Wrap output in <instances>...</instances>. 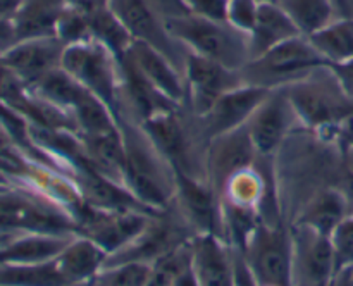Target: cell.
Listing matches in <instances>:
<instances>
[{
    "label": "cell",
    "mask_w": 353,
    "mask_h": 286,
    "mask_svg": "<svg viewBox=\"0 0 353 286\" xmlns=\"http://www.w3.org/2000/svg\"><path fill=\"white\" fill-rule=\"evenodd\" d=\"M124 140V186L155 214H164L174 202L176 172L155 148L140 123L119 119Z\"/></svg>",
    "instance_id": "cell-1"
},
{
    "label": "cell",
    "mask_w": 353,
    "mask_h": 286,
    "mask_svg": "<svg viewBox=\"0 0 353 286\" xmlns=\"http://www.w3.org/2000/svg\"><path fill=\"white\" fill-rule=\"evenodd\" d=\"M165 28L190 52L212 59L233 71H241L250 62L248 34L230 23L203 19L186 10L165 14Z\"/></svg>",
    "instance_id": "cell-2"
},
{
    "label": "cell",
    "mask_w": 353,
    "mask_h": 286,
    "mask_svg": "<svg viewBox=\"0 0 353 286\" xmlns=\"http://www.w3.org/2000/svg\"><path fill=\"white\" fill-rule=\"evenodd\" d=\"M296 119L312 130L340 126L353 116V100L347 96L330 65L285 86Z\"/></svg>",
    "instance_id": "cell-3"
},
{
    "label": "cell",
    "mask_w": 353,
    "mask_h": 286,
    "mask_svg": "<svg viewBox=\"0 0 353 286\" xmlns=\"http://www.w3.org/2000/svg\"><path fill=\"white\" fill-rule=\"evenodd\" d=\"M61 68L83 88L109 105L119 119L123 69L121 59L112 50L93 38L65 45Z\"/></svg>",
    "instance_id": "cell-4"
},
{
    "label": "cell",
    "mask_w": 353,
    "mask_h": 286,
    "mask_svg": "<svg viewBox=\"0 0 353 286\" xmlns=\"http://www.w3.org/2000/svg\"><path fill=\"white\" fill-rule=\"evenodd\" d=\"M326 65L330 64L314 47L310 38L299 34L276 45L261 57L252 59L241 69V78L250 85L274 90L299 81L310 72L326 68Z\"/></svg>",
    "instance_id": "cell-5"
},
{
    "label": "cell",
    "mask_w": 353,
    "mask_h": 286,
    "mask_svg": "<svg viewBox=\"0 0 353 286\" xmlns=\"http://www.w3.org/2000/svg\"><path fill=\"white\" fill-rule=\"evenodd\" d=\"M109 7L134 41L154 47L183 71L188 48L169 33L165 28L168 12L159 9L154 0H110Z\"/></svg>",
    "instance_id": "cell-6"
},
{
    "label": "cell",
    "mask_w": 353,
    "mask_h": 286,
    "mask_svg": "<svg viewBox=\"0 0 353 286\" xmlns=\"http://www.w3.org/2000/svg\"><path fill=\"white\" fill-rule=\"evenodd\" d=\"M243 255L259 286H293V240L285 231L257 226Z\"/></svg>",
    "instance_id": "cell-7"
},
{
    "label": "cell",
    "mask_w": 353,
    "mask_h": 286,
    "mask_svg": "<svg viewBox=\"0 0 353 286\" xmlns=\"http://www.w3.org/2000/svg\"><path fill=\"white\" fill-rule=\"evenodd\" d=\"M183 76L186 83L185 107L196 119L205 117L221 95L245 83L241 71L228 69L212 59L202 57L190 50L185 59Z\"/></svg>",
    "instance_id": "cell-8"
},
{
    "label": "cell",
    "mask_w": 353,
    "mask_h": 286,
    "mask_svg": "<svg viewBox=\"0 0 353 286\" xmlns=\"http://www.w3.org/2000/svg\"><path fill=\"white\" fill-rule=\"evenodd\" d=\"M293 240V286H326L336 272L331 236L299 224Z\"/></svg>",
    "instance_id": "cell-9"
},
{
    "label": "cell",
    "mask_w": 353,
    "mask_h": 286,
    "mask_svg": "<svg viewBox=\"0 0 353 286\" xmlns=\"http://www.w3.org/2000/svg\"><path fill=\"white\" fill-rule=\"evenodd\" d=\"M255 157H257V150L252 143L247 126L219 134L207 143V181L216 190V193L223 192L224 185L234 174L254 165Z\"/></svg>",
    "instance_id": "cell-10"
},
{
    "label": "cell",
    "mask_w": 353,
    "mask_h": 286,
    "mask_svg": "<svg viewBox=\"0 0 353 286\" xmlns=\"http://www.w3.org/2000/svg\"><path fill=\"white\" fill-rule=\"evenodd\" d=\"M295 119L296 114L286 95L285 86L271 90L268 99L259 105V109L247 123L257 155H262V157L274 155L292 130Z\"/></svg>",
    "instance_id": "cell-11"
},
{
    "label": "cell",
    "mask_w": 353,
    "mask_h": 286,
    "mask_svg": "<svg viewBox=\"0 0 353 286\" xmlns=\"http://www.w3.org/2000/svg\"><path fill=\"white\" fill-rule=\"evenodd\" d=\"M269 92L271 90L264 88V86L243 83V85L221 95L210 112L199 119L207 143L219 134L247 126L259 105L268 99Z\"/></svg>",
    "instance_id": "cell-12"
},
{
    "label": "cell",
    "mask_w": 353,
    "mask_h": 286,
    "mask_svg": "<svg viewBox=\"0 0 353 286\" xmlns=\"http://www.w3.org/2000/svg\"><path fill=\"white\" fill-rule=\"evenodd\" d=\"M65 43L57 37L19 40L0 57V62L28 88L61 68Z\"/></svg>",
    "instance_id": "cell-13"
},
{
    "label": "cell",
    "mask_w": 353,
    "mask_h": 286,
    "mask_svg": "<svg viewBox=\"0 0 353 286\" xmlns=\"http://www.w3.org/2000/svg\"><path fill=\"white\" fill-rule=\"evenodd\" d=\"M174 202L181 212L183 219L199 234H216L217 224L221 223V207L216 196V190L209 181L193 176L176 172Z\"/></svg>",
    "instance_id": "cell-14"
},
{
    "label": "cell",
    "mask_w": 353,
    "mask_h": 286,
    "mask_svg": "<svg viewBox=\"0 0 353 286\" xmlns=\"http://www.w3.org/2000/svg\"><path fill=\"white\" fill-rule=\"evenodd\" d=\"M126 55L157 92L176 105L185 107L186 83L181 69L176 68L164 54L141 41H134Z\"/></svg>",
    "instance_id": "cell-15"
},
{
    "label": "cell",
    "mask_w": 353,
    "mask_h": 286,
    "mask_svg": "<svg viewBox=\"0 0 353 286\" xmlns=\"http://www.w3.org/2000/svg\"><path fill=\"white\" fill-rule=\"evenodd\" d=\"M192 265L200 286H234L233 248H228L216 234L193 238Z\"/></svg>",
    "instance_id": "cell-16"
},
{
    "label": "cell",
    "mask_w": 353,
    "mask_h": 286,
    "mask_svg": "<svg viewBox=\"0 0 353 286\" xmlns=\"http://www.w3.org/2000/svg\"><path fill=\"white\" fill-rule=\"evenodd\" d=\"M74 234L19 233L0 245V265H26L54 261Z\"/></svg>",
    "instance_id": "cell-17"
},
{
    "label": "cell",
    "mask_w": 353,
    "mask_h": 286,
    "mask_svg": "<svg viewBox=\"0 0 353 286\" xmlns=\"http://www.w3.org/2000/svg\"><path fill=\"white\" fill-rule=\"evenodd\" d=\"M302 34L292 17L278 2H261L254 30L248 34L250 40V61L261 57L276 45Z\"/></svg>",
    "instance_id": "cell-18"
},
{
    "label": "cell",
    "mask_w": 353,
    "mask_h": 286,
    "mask_svg": "<svg viewBox=\"0 0 353 286\" xmlns=\"http://www.w3.org/2000/svg\"><path fill=\"white\" fill-rule=\"evenodd\" d=\"M109 254L90 238L74 234L57 261L59 271L69 286H83L105 265Z\"/></svg>",
    "instance_id": "cell-19"
},
{
    "label": "cell",
    "mask_w": 353,
    "mask_h": 286,
    "mask_svg": "<svg viewBox=\"0 0 353 286\" xmlns=\"http://www.w3.org/2000/svg\"><path fill=\"white\" fill-rule=\"evenodd\" d=\"M65 7L64 0H23L12 19L17 38L57 37V24Z\"/></svg>",
    "instance_id": "cell-20"
},
{
    "label": "cell",
    "mask_w": 353,
    "mask_h": 286,
    "mask_svg": "<svg viewBox=\"0 0 353 286\" xmlns=\"http://www.w3.org/2000/svg\"><path fill=\"white\" fill-rule=\"evenodd\" d=\"M350 214L352 209L343 192L340 188H326L314 196L303 216L300 217V224L331 236L338 224Z\"/></svg>",
    "instance_id": "cell-21"
},
{
    "label": "cell",
    "mask_w": 353,
    "mask_h": 286,
    "mask_svg": "<svg viewBox=\"0 0 353 286\" xmlns=\"http://www.w3.org/2000/svg\"><path fill=\"white\" fill-rule=\"evenodd\" d=\"M303 37L317 33L336 19L338 0H279Z\"/></svg>",
    "instance_id": "cell-22"
},
{
    "label": "cell",
    "mask_w": 353,
    "mask_h": 286,
    "mask_svg": "<svg viewBox=\"0 0 353 286\" xmlns=\"http://www.w3.org/2000/svg\"><path fill=\"white\" fill-rule=\"evenodd\" d=\"M309 38L327 64L353 59V17H336Z\"/></svg>",
    "instance_id": "cell-23"
},
{
    "label": "cell",
    "mask_w": 353,
    "mask_h": 286,
    "mask_svg": "<svg viewBox=\"0 0 353 286\" xmlns=\"http://www.w3.org/2000/svg\"><path fill=\"white\" fill-rule=\"evenodd\" d=\"M30 92L33 93V95H37L38 99L45 100V102L52 103V105L59 107V109H64L72 114L74 107L78 105L81 96L85 95L88 90L83 88V86L79 85L71 74H68L64 69L57 68L52 72H48L45 78H41L37 85L31 86Z\"/></svg>",
    "instance_id": "cell-24"
},
{
    "label": "cell",
    "mask_w": 353,
    "mask_h": 286,
    "mask_svg": "<svg viewBox=\"0 0 353 286\" xmlns=\"http://www.w3.org/2000/svg\"><path fill=\"white\" fill-rule=\"evenodd\" d=\"M0 286H69L57 261L26 265H0Z\"/></svg>",
    "instance_id": "cell-25"
},
{
    "label": "cell",
    "mask_w": 353,
    "mask_h": 286,
    "mask_svg": "<svg viewBox=\"0 0 353 286\" xmlns=\"http://www.w3.org/2000/svg\"><path fill=\"white\" fill-rule=\"evenodd\" d=\"M90 21V33H92L93 40L100 41L105 45L109 50H112L117 57H124L130 52L131 45L134 43L133 37L130 31L124 28L119 17L110 10V7L105 9L95 10V12L88 14Z\"/></svg>",
    "instance_id": "cell-26"
},
{
    "label": "cell",
    "mask_w": 353,
    "mask_h": 286,
    "mask_svg": "<svg viewBox=\"0 0 353 286\" xmlns=\"http://www.w3.org/2000/svg\"><path fill=\"white\" fill-rule=\"evenodd\" d=\"M152 276V264L147 262H119L107 264L83 286H147Z\"/></svg>",
    "instance_id": "cell-27"
},
{
    "label": "cell",
    "mask_w": 353,
    "mask_h": 286,
    "mask_svg": "<svg viewBox=\"0 0 353 286\" xmlns=\"http://www.w3.org/2000/svg\"><path fill=\"white\" fill-rule=\"evenodd\" d=\"M223 192L224 202L254 209L255 203L261 200L264 186H262V178L259 176V172L254 171V167H248L245 171L234 174L224 185Z\"/></svg>",
    "instance_id": "cell-28"
},
{
    "label": "cell",
    "mask_w": 353,
    "mask_h": 286,
    "mask_svg": "<svg viewBox=\"0 0 353 286\" xmlns=\"http://www.w3.org/2000/svg\"><path fill=\"white\" fill-rule=\"evenodd\" d=\"M57 38L61 41H64L65 45L90 40L92 33H90L88 14L76 9V7H65V10L62 12L57 24Z\"/></svg>",
    "instance_id": "cell-29"
},
{
    "label": "cell",
    "mask_w": 353,
    "mask_h": 286,
    "mask_svg": "<svg viewBox=\"0 0 353 286\" xmlns=\"http://www.w3.org/2000/svg\"><path fill=\"white\" fill-rule=\"evenodd\" d=\"M336 271L353 267V214L345 217L331 234Z\"/></svg>",
    "instance_id": "cell-30"
},
{
    "label": "cell",
    "mask_w": 353,
    "mask_h": 286,
    "mask_svg": "<svg viewBox=\"0 0 353 286\" xmlns=\"http://www.w3.org/2000/svg\"><path fill=\"white\" fill-rule=\"evenodd\" d=\"M259 0H230L228 3V23L236 30L250 34L257 19Z\"/></svg>",
    "instance_id": "cell-31"
},
{
    "label": "cell",
    "mask_w": 353,
    "mask_h": 286,
    "mask_svg": "<svg viewBox=\"0 0 353 286\" xmlns=\"http://www.w3.org/2000/svg\"><path fill=\"white\" fill-rule=\"evenodd\" d=\"M179 3L192 16L228 23V3H230V0H179Z\"/></svg>",
    "instance_id": "cell-32"
},
{
    "label": "cell",
    "mask_w": 353,
    "mask_h": 286,
    "mask_svg": "<svg viewBox=\"0 0 353 286\" xmlns=\"http://www.w3.org/2000/svg\"><path fill=\"white\" fill-rule=\"evenodd\" d=\"M330 69L343 88V92L347 93V96L353 100V59L338 62V64H330Z\"/></svg>",
    "instance_id": "cell-33"
},
{
    "label": "cell",
    "mask_w": 353,
    "mask_h": 286,
    "mask_svg": "<svg viewBox=\"0 0 353 286\" xmlns=\"http://www.w3.org/2000/svg\"><path fill=\"white\" fill-rule=\"evenodd\" d=\"M17 41H19V38H17L14 21L2 19V17H0V57H2L7 50H10Z\"/></svg>",
    "instance_id": "cell-34"
},
{
    "label": "cell",
    "mask_w": 353,
    "mask_h": 286,
    "mask_svg": "<svg viewBox=\"0 0 353 286\" xmlns=\"http://www.w3.org/2000/svg\"><path fill=\"white\" fill-rule=\"evenodd\" d=\"M68 6L76 7V9L83 10V12L90 14V12H95V10L100 9H105L109 7L110 0H64Z\"/></svg>",
    "instance_id": "cell-35"
},
{
    "label": "cell",
    "mask_w": 353,
    "mask_h": 286,
    "mask_svg": "<svg viewBox=\"0 0 353 286\" xmlns=\"http://www.w3.org/2000/svg\"><path fill=\"white\" fill-rule=\"evenodd\" d=\"M172 286H200L199 285V279H196L195 271H193V265H186L178 276H176L174 283Z\"/></svg>",
    "instance_id": "cell-36"
},
{
    "label": "cell",
    "mask_w": 353,
    "mask_h": 286,
    "mask_svg": "<svg viewBox=\"0 0 353 286\" xmlns=\"http://www.w3.org/2000/svg\"><path fill=\"white\" fill-rule=\"evenodd\" d=\"M327 286H353V267L340 269V271L334 272Z\"/></svg>",
    "instance_id": "cell-37"
},
{
    "label": "cell",
    "mask_w": 353,
    "mask_h": 286,
    "mask_svg": "<svg viewBox=\"0 0 353 286\" xmlns=\"http://www.w3.org/2000/svg\"><path fill=\"white\" fill-rule=\"evenodd\" d=\"M21 3H23V0H0V17L2 19H14Z\"/></svg>",
    "instance_id": "cell-38"
},
{
    "label": "cell",
    "mask_w": 353,
    "mask_h": 286,
    "mask_svg": "<svg viewBox=\"0 0 353 286\" xmlns=\"http://www.w3.org/2000/svg\"><path fill=\"white\" fill-rule=\"evenodd\" d=\"M16 145H19V143L16 141L14 134L10 133V130L7 127V124L0 119V152L7 150V148H10V147H16Z\"/></svg>",
    "instance_id": "cell-39"
},
{
    "label": "cell",
    "mask_w": 353,
    "mask_h": 286,
    "mask_svg": "<svg viewBox=\"0 0 353 286\" xmlns=\"http://www.w3.org/2000/svg\"><path fill=\"white\" fill-rule=\"evenodd\" d=\"M7 186H12V183L7 178L6 172L2 171V167H0V188H7Z\"/></svg>",
    "instance_id": "cell-40"
},
{
    "label": "cell",
    "mask_w": 353,
    "mask_h": 286,
    "mask_svg": "<svg viewBox=\"0 0 353 286\" xmlns=\"http://www.w3.org/2000/svg\"><path fill=\"white\" fill-rule=\"evenodd\" d=\"M9 238H10V234H0V245H2L6 240H9Z\"/></svg>",
    "instance_id": "cell-41"
},
{
    "label": "cell",
    "mask_w": 353,
    "mask_h": 286,
    "mask_svg": "<svg viewBox=\"0 0 353 286\" xmlns=\"http://www.w3.org/2000/svg\"><path fill=\"white\" fill-rule=\"evenodd\" d=\"M259 2H279V0H259Z\"/></svg>",
    "instance_id": "cell-42"
},
{
    "label": "cell",
    "mask_w": 353,
    "mask_h": 286,
    "mask_svg": "<svg viewBox=\"0 0 353 286\" xmlns=\"http://www.w3.org/2000/svg\"><path fill=\"white\" fill-rule=\"evenodd\" d=\"M0 190H3V188H0Z\"/></svg>",
    "instance_id": "cell-43"
}]
</instances>
